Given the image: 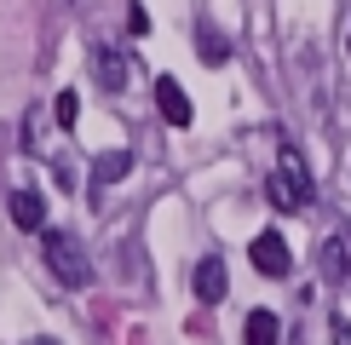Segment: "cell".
Segmentation results:
<instances>
[{
	"instance_id": "cell-1",
	"label": "cell",
	"mask_w": 351,
	"mask_h": 345,
	"mask_svg": "<svg viewBox=\"0 0 351 345\" xmlns=\"http://www.w3.org/2000/svg\"><path fill=\"white\" fill-rule=\"evenodd\" d=\"M40 259H47V270L64 288H86L93 282V259H86V248L69 230H40Z\"/></svg>"
},
{
	"instance_id": "cell-2",
	"label": "cell",
	"mask_w": 351,
	"mask_h": 345,
	"mask_svg": "<svg viewBox=\"0 0 351 345\" xmlns=\"http://www.w3.org/2000/svg\"><path fill=\"white\" fill-rule=\"evenodd\" d=\"M265 196H271L276 213H305L311 207V172H305L300 150H282V162H276L271 179H265Z\"/></svg>"
},
{
	"instance_id": "cell-3",
	"label": "cell",
	"mask_w": 351,
	"mask_h": 345,
	"mask_svg": "<svg viewBox=\"0 0 351 345\" xmlns=\"http://www.w3.org/2000/svg\"><path fill=\"white\" fill-rule=\"evenodd\" d=\"M247 259H254L259 277H288V270H294V248L282 242V230H259L254 248H247Z\"/></svg>"
},
{
	"instance_id": "cell-4",
	"label": "cell",
	"mask_w": 351,
	"mask_h": 345,
	"mask_svg": "<svg viewBox=\"0 0 351 345\" xmlns=\"http://www.w3.org/2000/svg\"><path fill=\"white\" fill-rule=\"evenodd\" d=\"M190 288H196L202 305H219V299L230 294V270H225V259H219V253H202L196 270H190Z\"/></svg>"
},
{
	"instance_id": "cell-5",
	"label": "cell",
	"mask_w": 351,
	"mask_h": 345,
	"mask_svg": "<svg viewBox=\"0 0 351 345\" xmlns=\"http://www.w3.org/2000/svg\"><path fill=\"white\" fill-rule=\"evenodd\" d=\"M86 64H93L98 92H121V86H127V58L115 52V47H104V40H98V47L86 52Z\"/></svg>"
},
{
	"instance_id": "cell-6",
	"label": "cell",
	"mask_w": 351,
	"mask_h": 345,
	"mask_svg": "<svg viewBox=\"0 0 351 345\" xmlns=\"http://www.w3.org/2000/svg\"><path fill=\"white\" fill-rule=\"evenodd\" d=\"M156 110H162V121H167V127H190V115H196V110H190V92H184L173 75L156 81Z\"/></svg>"
},
{
	"instance_id": "cell-7",
	"label": "cell",
	"mask_w": 351,
	"mask_h": 345,
	"mask_svg": "<svg viewBox=\"0 0 351 345\" xmlns=\"http://www.w3.org/2000/svg\"><path fill=\"white\" fill-rule=\"evenodd\" d=\"M6 213H12V225H18V230H29V236H35V230H47V201H40L35 190H12Z\"/></svg>"
},
{
	"instance_id": "cell-8",
	"label": "cell",
	"mask_w": 351,
	"mask_h": 345,
	"mask_svg": "<svg viewBox=\"0 0 351 345\" xmlns=\"http://www.w3.org/2000/svg\"><path fill=\"white\" fill-rule=\"evenodd\" d=\"M317 270H323V282H334V288L351 277V248H346V236H328L323 248H317Z\"/></svg>"
},
{
	"instance_id": "cell-9",
	"label": "cell",
	"mask_w": 351,
	"mask_h": 345,
	"mask_svg": "<svg viewBox=\"0 0 351 345\" xmlns=\"http://www.w3.org/2000/svg\"><path fill=\"white\" fill-rule=\"evenodd\" d=\"M133 172V150H104L93 155V184H121Z\"/></svg>"
},
{
	"instance_id": "cell-10",
	"label": "cell",
	"mask_w": 351,
	"mask_h": 345,
	"mask_svg": "<svg viewBox=\"0 0 351 345\" xmlns=\"http://www.w3.org/2000/svg\"><path fill=\"white\" fill-rule=\"evenodd\" d=\"M282 340V322H276V311H247L242 322V345H276Z\"/></svg>"
},
{
	"instance_id": "cell-11",
	"label": "cell",
	"mask_w": 351,
	"mask_h": 345,
	"mask_svg": "<svg viewBox=\"0 0 351 345\" xmlns=\"http://www.w3.org/2000/svg\"><path fill=\"white\" fill-rule=\"evenodd\" d=\"M196 52H202V64H225V58H230V40L219 35L213 23H196Z\"/></svg>"
},
{
	"instance_id": "cell-12",
	"label": "cell",
	"mask_w": 351,
	"mask_h": 345,
	"mask_svg": "<svg viewBox=\"0 0 351 345\" xmlns=\"http://www.w3.org/2000/svg\"><path fill=\"white\" fill-rule=\"evenodd\" d=\"M52 115H58V127H75V121H81V98H75V92H58Z\"/></svg>"
},
{
	"instance_id": "cell-13",
	"label": "cell",
	"mask_w": 351,
	"mask_h": 345,
	"mask_svg": "<svg viewBox=\"0 0 351 345\" xmlns=\"http://www.w3.org/2000/svg\"><path fill=\"white\" fill-rule=\"evenodd\" d=\"M127 29H133V35H150V18H144V6L127 12Z\"/></svg>"
},
{
	"instance_id": "cell-14",
	"label": "cell",
	"mask_w": 351,
	"mask_h": 345,
	"mask_svg": "<svg viewBox=\"0 0 351 345\" xmlns=\"http://www.w3.org/2000/svg\"><path fill=\"white\" fill-rule=\"evenodd\" d=\"M334 345H351V322L346 316H334Z\"/></svg>"
},
{
	"instance_id": "cell-15",
	"label": "cell",
	"mask_w": 351,
	"mask_h": 345,
	"mask_svg": "<svg viewBox=\"0 0 351 345\" xmlns=\"http://www.w3.org/2000/svg\"><path fill=\"white\" fill-rule=\"evenodd\" d=\"M29 345H58V340H29Z\"/></svg>"
},
{
	"instance_id": "cell-16",
	"label": "cell",
	"mask_w": 351,
	"mask_h": 345,
	"mask_svg": "<svg viewBox=\"0 0 351 345\" xmlns=\"http://www.w3.org/2000/svg\"><path fill=\"white\" fill-rule=\"evenodd\" d=\"M346 52H351V29H346Z\"/></svg>"
}]
</instances>
